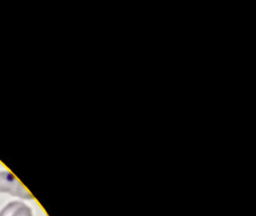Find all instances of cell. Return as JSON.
I'll list each match as a JSON object with an SVG mask.
<instances>
[{
    "instance_id": "cell-2",
    "label": "cell",
    "mask_w": 256,
    "mask_h": 216,
    "mask_svg": "<svg viewBox=\"0 0 256 216\" xmlns=\"http://www.w3.org/2000/svg\"><path fill=\"white\" fill-rule=\"evenodd\" d=\"M0 216H33L29 206L21 201L9 202L0 211Z\"/></svg>"
},
{
    "instance_id": "cell-1",
    "label": "cell",
    "mask_w": 256,
    "mask_h": 216,
    "mask_svg": "<svg viewBox=\"0 0 256 216\" xmlns=\"http://www.w3.org/2000/svg\"><path fill=\"white\" fill-rule=\"evenodd\" d=\"M0 192L8 193L22 199H32L31 193L24 185L10 172L0 171Z\"/></svg>"
}]
</instances>
